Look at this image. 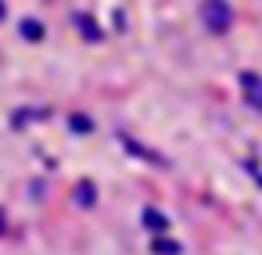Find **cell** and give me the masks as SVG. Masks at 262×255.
<instances>
[{
	"label": "cell",
	"mask_w": 262,
	"mask_h": 255,
	"mask_svg": "<svg viewBox=\"0 0 262 255\" xmlns=\"http://www.w3.org/2000/svg\"><path fill=\"white\" fill-rule=\"evenodd\" d=\"M205 18H208V26L212 29H226L230 26V8L223 4V0H208V4H205Z\"/></svg>",
	"instance_id": "obj_1"
}]
</instances>
